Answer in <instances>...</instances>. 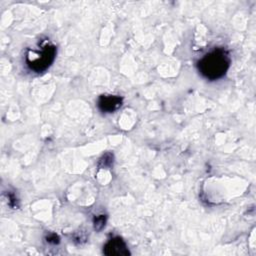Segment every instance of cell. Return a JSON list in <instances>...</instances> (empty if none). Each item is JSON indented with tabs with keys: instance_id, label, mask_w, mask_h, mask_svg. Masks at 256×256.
<instances>
[{
	"instance_id": "obj_1",
	"label": "cell",
	"mask_w": 256,
	"mask_h": 256,
	"mask_svg": "<svg viewBox=\"0 0 256 256\" xmlns=\"http://www.w3.org/2000/svg\"><path fill=\"white\" fill-rule=\"evenodd\" d=\"M228 66L229 59L221 50H215L209 53L199 62V70L205 77L210 79L221 77L225 74Z\"/></svg>"
},
{
	"instance_id": "obj_2",
	"label": "cell",
	"mask_w": 256,
	"mask_h": 256,
	"mask_svg": "<svg viewBox=\"0 0 256 256\" xmlns=\"http://www.w3.org/2000/svg\"><path fill=\"white\" fill-rule=\"evenodd\" d=\"M32 54L35 55V57H33L31 60H27L28 65L35 71H41L47 68L53 61L55 56V48L51 45H47L43 47L40 53L33 51Z\"/></svg>"
},
{
	"instance_id": "obj_3",
	"label": "cell",
	"mask_w": 256,
	"mask_h": 256,
	"mask_svg": "<svg viewBox=\"0 0 256 256\" xmlns=\"http://www.w3.org/2000/svg\"><path fill=\"white\" fill-rule=\"evenodd\" d=\"M104 253L106 255H116V256L129 255V251H128L126 244L119 237L111 239L104 246Z\"/></svg>"
},
{
	"instance_id": "obj_4",
	"label": "cell",
	"mask_w": 256,
	"mask_h": 256,
	"mask_svg": "<svg viewBox=\"0 0 256 256\" xmlns=\"http://www.w3.org/2000/svg\"><path fill=\"white\" fill-rule=\"evenodd\" d=\"M122 100L120 97L115 95L101 96L98 102L99 108L105 112H112L121 106Z\"/></svg>"
},
{
	"instance_id": "obj_5",
	"label": "cell",
	"mask_w": 256,
	"mask_h": 256,
	"mask_svg": "<svg viewBox=\"0 0 256 256\" xmlns=\"http://www.w3.org/2000/svg\"><path fill=\"white\" fill-rule=\"evenodd\" d=\"M106 217L104 215H100L94 219V228L96 230H101L105 226Z\"/></svg>"
},
{
	"instance_id": "obj_6",
	"label": "cell",
	"mask_w": 256,
	"mask_h": 256,
	"mask_svg": "<svg viewBox=\"0 0 256 256\" xmlns=\"http://www.w3.org/2000/svg\"><path fill=\"white\" fill-rule=\"evenodd\" d=\"M112 162H113V155H111V154H105L102 158H101V160H100V162H99V165L101 166V167H108V166H110L111 164H112Z\"/></svg>"
}]
</instances>
